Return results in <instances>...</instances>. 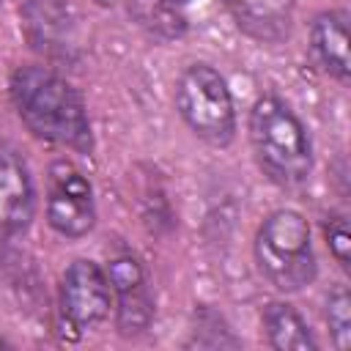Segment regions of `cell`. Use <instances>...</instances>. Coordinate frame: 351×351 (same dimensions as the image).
<instances>
[{
  "label": "cell",
  "instance_id": "1",
  "mask_svg": "<svg viewBox=\"0 0 351 351\" xmlns=\"http://www.w3.org/2000/svg\"><path fill=\"white\" fill-rule=\"evenodd\" d=\"M11 104L25 129L77 154L93 151V129L80 90L47 66H19L8 80Z\"/></svg>",
  "mask_w": 351,
  "mask_h": 351
},
{
  "label": "cell",
  "instance_id": "2",
  "mask_svg": "<svg viewBox=\"0 0 351 351\" xmlns=\"http://www.w3.org/2000/svg\"><path fill=\"white\" fill-rule=\"evenodd\" d=\"M247 134L263 176L282 186H302L313 173V143L299 115L277 96H261L247 118Z\"/></svg>",
  "mask_w": 351,
  "mask_h": 351
},
{
  "label": "cell",
  "instance_id": "3",
  "mask_svg": "<svg viewBox=\"0 0 351 351\" xmlns=\"http://www.w3.org/2000/svg\"><path fill=\"white\" fill-rule=\"evenodd\" d=\"M255 266L280 293L307 288L318 274L310 222L293 208H277L263 217L255 233Z\"/></svg>",
  "mask_w": 351,
  "mask_h": 351
},
{
  "label": "cell",
  "instance_id": "4",
  "mask_svg": "<svg viewBox=\"0 0 351 351\" xmlns=\"http://www.w3.org/2000/svg\"><path fill=\"white\" fill-rule=\"evenodd\" d=\"M176 110L186 129L214 145L225 148L236 137V107L225 77L208 63L186 66L176 80Z\"/></svg>",
  "mask_w": 351,
  "mask_h": 351
},
{
  "label": "cell",
  "instance_id": "5",
  "mask_svg": "<svg viewBox=\"0 0 351 351\" xmlns=\"http://www.w3.org/2000/svg\"><path fill=\"white\" fill-rule=\"evenodd\" d=\"M112 310V288L107 271L88 258H77L66 266L58 285V326L66 340L101 326Z\"/></svg>",
  "mask_w": 351,
  "mask_h": 351
},
{
  "label": "cell",
  "instance_id": "6",
  "mask_svg": "<svg viewBox=\"0 0 351 351\" xmlns=\"http://www.w3.org/2000/svg\"><path fill=\"white\" fill-rule=\"evenodd\" d=\"M47 222L63 239H82L96 225V200L88 176L69 159H55L47 173Z\"/></svg>",
  "mask_w": 351,
  "mask_h": 351
},
{
  "label": "cell",
  "instance_id": "7",
  "mask_svg": "<svg viewBox=\"0 0 351 351\" xmlns=\"http://www.w3.org/2000/svg\"><path fill=\"white\" fill-rule=\"evenodd\" d=\"M19 30L49 60H71L77 52V19L66 0H22Z\"/></svg>",
  "mask_w": 351,
  "mask_h": 351
},
{
  "label": "cell",
  "instance_id": "8",
  "mask_svg": "<svg viewBox=\"0 0 351 351\" xmlns=\"http://www.w3.org/2000/svg\"><path fill=\"white\" fill-rule=\"evenodd\" d=\"M107 280L115 296V326L123 337L143 335L154 321V299L148 293L143 263L132 255H115L107 266Z\"/></svg>",
  "mask_w": 351,
  "mask_h": 351
},
{
  "label": "cell",
  "instance_id": "9",
  "mask_svg": "<svg viewBox=\"0 0 351 351\" xmlns=\"http://www.w3.org/2000/svg\"><path fill=\"white\" fill-rule=\"evenodd\" d=\"M36 217V184L22 154L0 140V230L22 233Z\"/></svg>",
  "mask_w": 351,
  "mask_h": 351
},
{
  "label": "cell",
  "instance_id": "10",
  "mask_svg": "<svg viewBox=\"0 0 351 351\" xmlns=\"http://www.w3.org/2000/svg\"><path fill=\"white\" fill-rule=\"evenodd\" d=\"M310 52L315 63L340 85L351 77V58H348V11L332 8L321 11L310 22Z\"/></svg>",
  "mask_w": 351,
  "mask_h": 351
},
{
  "label": "cell",
  "instance_id": "11",
  "mask_svg": "<svg viewBox=\"0 0 351 351\" xmlns=\"http://www.w3.org/2000/svg\"><path fill=\"white\" fill-rule=\"evenodd\" d=\"M222 5L244 36L261 44H280L291 33L296 3L293 0H222Z\"/></svg>",
  "mask_w": 351,
  "mask_h": 351
},
{
  "label": "cell",
  "instance_id": "12",
  "mask_svg": "<svg viewBox=\"0 0 351 351\" xmlns=\"http://www.w3.org/2000/svg\"><path fill=\"white\" fill-rule=\"evenodd\" d=\"M261 329L266 346L277 351H315L318 340L299 310L288 302H266L261 310Z\"/></svg>",
  "mask_w": 351,
  "mask_h": 351
},
{
  "label": "cell",
  "instance_id": "13",
  "mask_svg": "<svg viewBox=\"0 0 351 351\" xmlns=\"http://www.w3.org/2000/svg\"><path fill=\"white\" fill-rule=\"evenodd\" d=\"M132 11L140 25L159 38H178L186 27L184 16L178 14V5L167 0H132Z\"/></svg>",
  "mask_w": 351,
  "mask_h": 351
},
{
  "label": "cell",
  "instance_id": "14",
  "mask_svg": "<svg viewBox=\"0 0 351 351\" xmlns=\"http://www.w3.org/2000/svg\"><path fill=\"white\" fill-rule=\"evenodd\" d=\"M329 337L335 348H348L351 346V296L346 285H335L326 296V310H324Z\"/></svg>",
  "mask_w": 351,
  "mask_h": 351
},
{
  "label": "cell",
  "instance_id": "15",
  "mask_svg": "<svg viewBox=\"0 0 351 351\" xmlns=\"http://www.w3.org/2000/svg\"><path fill=\"white\" fill-rule=\"evenodd\" d=\"M206 335H211L208 340H206V348H222V346H239V340L230 335V329H228V324L222 321V315L219 313H214L211 307H197L195 310V326H192V346H200V340L206 337Z\"/></svg>",
  "mask_w": 351,
  "mask_h": 351
},
{
  "label": "cell",
  "instance_id": "16",
  "mask_svg": "<svg viewBox=\"0 0 351 351\" xmlns=\"http://www.w3.org/2000/svg\"><path fill=\"white\" fill-rule=\"evenodd\" d=\"M324 239L343 271L351 269V233H348V219L346 214H329L324 219Z\"/></svg>",
  "mask_w": 351,
  "mask_h": 351
},
{
  "label": "cell",
  "instance_id": "17",
  "mask_svg": "<svg viewBox=\"0 0 351 351\" xmlns=\"http://www.w3.org/2000/svg\"><path fill=\"white\" fill-rule=\"evenodd\" d=\"M167 3H173V5H184V3H189V0H167Z\"/></svg>",
  "mask_w": 351,
  "mask_h": 351
},
{
  "label": "cell",
  "instance_id": "18",
  "mask_svg": "<svg viewBox=\"0 0 351 351\" xmlns=\"http://www.w3.org/2000/svg\"><path fill=\"white\" fill-rule=\"evenodd\" d=\"M8 346H11V343H8V340H3V337H0V348H8Z\"/></svg>",
  "mask_w": 351,
  "mask_h": 351
},
{
  "label": "cell",
  "instance_id": "19",
  "mask_svg": "<svg viewBox=\"0 0 351 351\" xmlns=\"http://www.w3.org/2000/svg\"><path fill=\"white\" fill-rule=\"evenodd\" d=\"M3 3H5V0H0V5H3Z\"/></svg>",
  "mask_w": 351,
  "mask_h": 351
}]
</instances>
